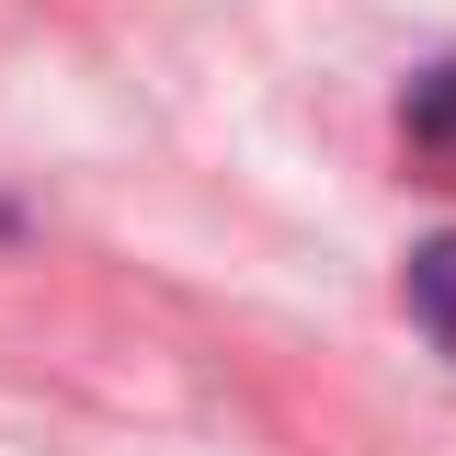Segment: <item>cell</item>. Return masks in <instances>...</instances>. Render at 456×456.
<instances>
[{
    "label": "cell",
    "instance_id": "1",
    "mask_svg": "<svg viewBox=\"0 0 456 456\" xmlns=\"http://www.w3.org/2000/svg\"><path fill=\"white\" fill-rule=\"evenodd\" d=\"M411 320H422V331L456 354V240H434V251L411 263Z\"/></svg>",
    "mask_w": 456,
    "mask_h": 456
},
{
    "label": "cell",
    "instance_id": "2",
    "mask_svg": "<svg viewBox=\"0 0 456 456\" xmlns=\"http://www.w3.org/2000/svg\"><path fill=\"white\" fill-rule=\"evenodd\" d=\"M411 137H422V149H456V69L411 92Z\"/></svg>",
    "mask_w": 456,
    "mask_h": 456
}]
</instances>
